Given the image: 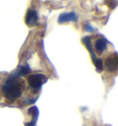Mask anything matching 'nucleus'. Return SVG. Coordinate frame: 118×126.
Masks as SVG:
<instances>
[{"label":"nucleus","instance_id":"nucleus-1","mask_svg":"<svg viewBox=\"0 0 118 126\" xmlns=\"http://www.w3.org/2000/svg\"><path fill=\"white\" fill-rule=\"evenodd\" d=\"M24 83L20 80V76L12 74L8 77L2 86V92L4 95L9 100H16L22 94L24 88Z\"/></svg>","mask_w":118,"mask_h":126},{"label":"nucleus","instance_id":"nucleus-2","mask_svg":"<svg viewBox=\"0 0 118 126\" xmlns=\"http://www.w3.org/2000/svg\"><path fill=\"white\" fill-rule=\"evenodd\" d=\"M28 83L31 87V89L32 91H39L42 88V85L43 84V83H45L47 81V78L44 76L43 74H32L30 75L27 78Z\"/></svg>","mask_w":118,"mask_h":126},{"label":"nucleus","instance_id":"nucleus-3","mask_svg":"<svg viewBox=\"0 0 118 126\" xmlns=\"http://www.w3.org/2000/svg\"><path fill=\"white\" fill-rule=\"evenodd\" d=\"M105 67L109 71L114 72L118 69V56L115 52L113 55L109 56L105 60Z\"/></svg>","mask_w":118,"mask_h":126},{"label":"nucleus","instance_id":"nucleus-4","mask_svg":"<svg viewBox=\"0 0 118 126\" xmlns=\"http://www.w3.org/2000/svg\"><path fill=\"white\" fill-rule=\"evenodd\" d=\"M39 20L38 13L34 9H29L25 18V22L28 26H35Z\"/></svg>","mask_w":118,"mask_h":126},{"label":"nucleus","instance_id":"nucleus-5","mask_svg":"<svg viewBox=\"0 0 118 126\" xmlns=\"http://www.w3.org/2000/svg\"><path fill=\"white\" fill-rule=\"evenodd\" d=\"M78 16L75 12H65L62 13L61 15L58 17V23H64V22H68V21H73V20H77Z\"/></svg>","mask_w":118,"mask_h":126},{"label":"nucleus","instance_id":"nucleus-6","mask_svg":"<svg viewBox=\"0 0 118 126\" xmlns=\"http://www.w3.org/2000/svg\"><path fill=\"white\" fill-rule=\"evenodd\" d=\"M107 48V41L103 38H99L95 42V49L99 53H102Z\"/></svg>","mask_w":118,"mask_h":126},{"label":"nucleus","instance_id":"nucleus-7","mask_svg":"<svg viewBox=\"0 0 118 126\" xmlns=\"http://www.w3.org/2000/svg\"><path fill=\"white\" fill-rule=\"evenodd\" d=\"M82 41H83V43H84V45L86 46V47L88 48V50H89V51H90V53H91V58H92V60L94 61V60L97 59V58H96V56H95L94 52H93V49H92V47H91V38H90L89 36H86V37H84V38H83Z\"/></svg>","mask_w":118,"mask_h":126},{"label":"nucleus","instance_id":"nucleus-8","mask_svg":"<svg viewBox=\"0 0 118 126\" xmlns=\"http://www.w3.org/2000/svg\"><path fill=\"white\" fill-rule=\"evenodd\" d=\"M30 71H31V68L29 67L28 65H23V66H21L20 68V70L18 71V75L19 76H25V75H27L28 73H30Z\"/></svg>","mask_w":118,"mask_h":126},{"label":"nucleus","instance_id":"nucleus-9","mask_svg":"<svg viewBox=\"0 0 118 126\" xmlns=\"http://www.w3.org/2000/svg\"><path fill=\"white\" fill-rule=\"evenodd\" d=\"M94 62V65L96 69H97V71L99 72H101L102 71V69H103V62H102V59H96L93 61Z\"/></svg>","mask_w":118,"mask_h":126},{"label":"nucleus","instance_id":"nucleus-10","mask_svg":"<svg viewBox=\"0 0 118 126\" xmlns=\"http://www.w3.org/2000/svg\"><path fill=\"white\" fill-rule=\"evenodd\" d=\"M28 113L30 115H32V117L38 118V108L37 107H32V108H30L29 110H28Z\"/></svg>","mask_w":118,"mask_h":126},{"label":"nucleus","instance_id":"nucleus-11","mask_svg":"<svg viewBox=\"0 0 118 126\" xmlns=\"http://www.w3.org/2000/svg\"><path fill=\"white\" fill-rule=\"evenodd\" d=\"M36 120H37V118H35V117H32V122H27V123L25 124V126H36V124H35Z\"/></svg>","mask_w":118,"mask_h":126},{"label":"nucleus","instance_id":"nucleus-12","mask_svg":"<svg viewBox=\"0 0 118 126\" xmlns=\"http://www.w3.org/2000/svg\"><path fill=\"white\" fill-rule=\"evenodd\" d=\"M84 30H85V31H87V32H94V29H93V28H91V25H88V24L84 26Z\"/></svg>","mask_w":118,"mask_h":126}]
</instances>
